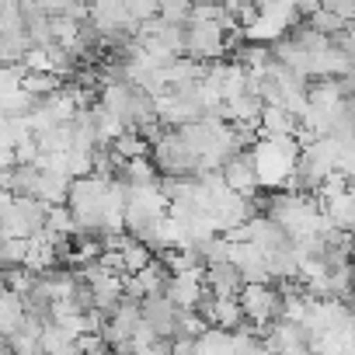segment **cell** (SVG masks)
I'll return each mask as SVG.
<instances>
[{"label":"cell","instance_id":"28","mask_svg":"<svg viewBox=\"0 0 355 355\" xmlns=\"http://www.w3.org/2000/svg\"><path fill=\"white\" fill-rule=\"evenodd\" d=\"M171 355H196V338H174Z\"/></svg>","mask_w":355,"mask_h":355},{"label":"cell","instance_id":"5","mask_svg":"<svg viewBox=\"0 0 355 355\" xmlns=\"http://www.w3.org/2000/svg\"><path fill=\"white\" fill-rule=\"evenodd\" d=\"M125 189V185H122ZM167 216V199L160 192V185L150 189H125V206H122V230H129L132 237H143L153 223H160Z\"/></svg>","mask_w":355,"mask_h":355},{"label":"cell","instance_id":"25","mask_svg":"<svg viewBox=\"0 0 355 355\" xmlns=\"http://www.w3.org/2000/svg\"><path fill=\"white\" fill-rule=\"evenodd\" d=\"M209 324L196 310H178L174 313V338H199Z\"/></svg>","mask_w":355,"mask_h":355},{"label":"cell","instance_id":"17","mask_svg":"<svg viewBox=\"0 0 355 355\" xmlns=\"http://www.w3.org/2000/svg\"><path fill=\"white\" fill-rule=\"evenodd\" d=\"M258 132L261 136H296L300 132V119L289 115L279 105H265L261 115H258Z\"/></svg>","mask_w":355,"mask_h":355},{"label":"cell","instance_id":"2","mask_svg":"<svg viewBox=\"0 0 355 355\" xmlns=\"http://www.w3.org/2000/svg\"><path fill=\"white\" fill-rule=\"evenodd\" d=\"M272 213H268V220H275L279 227H282V234L293 241V248L296 244H306V241H313V237H320V234H327V230H334L327 220H324V213H320V206L310 199V196H303V192H279V196H272Z\"/></svg>","mask_w":355,"mask_h":355},{"label":"cell","instance_id":"18","mask_svg":"<svg viewBox=\"0 0 355 355\" xmlns=\"http://www.w3.org/2000/svg\"><path fill=\"white\" fill-rule=\"evenodd\" d=\"M25 303H21V296L18 293H11V289H4L0 293V334L4 338H11L15 331H21L25 327Z\"/></svg>","mask_w":355,"mask_h":355},{"label":"cell","instance_id":"15","mask_svg":"<svg viewBox=\"0 0 355 355\" xmlns=\"http://www.w3.org/2000/svg\"><path fill=\"white\" fill-rule=\"evenodd\" d=\"M119 185L125 189H150V185H160V171L153 167V160L146 157H129L119 164Z\"/></svg>","mask_w":355,"mask_h":355},{"label":"cell","instance_id":"16","mask_svg":"<svg viewBox=\"0 0 355 355\" xmlns=\"http://www.w3.org/2000/svg\"><path fill=\"white\" fill-rule=\"evenodd\" d=\"M67 189H70V182H67L60 171H53V167H39L32 199H39L42 206H63V202H67Z\"/></svg>","mask_w":355,"mask_h":355},{"label":"cell","instance_id":"9","mask_svg":"<svg viewBox=\"0 0 355 355\" xmlns=\"http://www.w3.org/2000/svg\"><path fill=\"white\" fill-rule=\"evenodd\" d=\"M223 53H227V32L216 21L189 18V25H185V56H192L199 63H213Z\"/></svg>","mask_w":355,"mask_h":355},{"label":"cell","instance_id":"23","mask_svg":"<svg viewBox=\"0 0 355 355\" xmlns=\"http://www.w3.org/2000/svg\"><path fill=\"white\" fill-rule=\"evenodd\" d=\"M122 160H129V157H146V139L139 136V132H132V129H125V132H119L112 143H108Z\"/></svg>","mask_w":355,"mask_h":355},{"label":"cell","instance_id":"11","mask_svg":"<svg viewBox=\"0 0 355 355\" xmlns=\"http://www.w3.org/2000/svg\"><path fill=\"white\" fill-rule=\"evenodd\" d=\"M164 296H167L178 310H196V306H199V300L206 296L202 268H196V272H178V275H171V272H167Z\"/></svg>","mask_w":355,"mask_h":355},{"label":"cell","instance_id":"31","mask_svg":"<svg viewBox=\"0 0 355 355\" xmlns=\"http://www.w3.org/2000/svg\"><path fill=\"white\" fill-rule=\"evenodd\" d=\"M282 4H289V8H293V0H282Z\"/></svg>","mask_w":355,"mask_h":355},{"label":"cell","instance_id":"21","mask_svg":"<svg viewBox=\"0 0 355 355\" xmlns=\"http://www.w3.org/2000/svg\"><path fill=\"white\" fill-rule=\"evenodd\" d=\"M60 77L56 73H21V91H28L32 98H46V94H53V91H60Z\"/></svg>","mask_w":355,"mask_h":355},{"label":"cell","instance_id":"4","mask_svg":"<svg viewBox=\"0 0 355 355\" xmlns=\"http://www.w3.org/2000/svg\"><path fill=\"white\" fill-rule=\"evenodd\" d=\"M251 164H254V178L258 185H286V178L296 164V153H300V143L296 136H258L251 143Z\"/></svg>","mask_w":355,"mask_h":355},{"label":"cell","instance_id":"30","mask_svg":"<svg viewBox=\"0 0 355 355\" xmlns=\"http://www.w3.org/2000/svg\"><path fill=\"white\" fill-rule=\"evenodd\" d=\"M87 355H115V352H112V348H105V345H101V348H94V352H87Z\"/></svg>","mask_w":355,"mask_h":355},{"label":"cell","instance_id":"12","mask_svg":"<svg viewBox=\"0 0 355 355\" xmlns=\"http://www.w3.org/2000/svg\"><path fill=\"white\" fill-rule=\"evenodd\" d=\"M220 178H223V185L237 196H251L258 189V178H254V164H251V153L237 150L234 157H227L220 164Z\"/></svg>","mask_w":355,"mask_h":355},{"label":"cell","instance_id":"19","mask_svg":"<svg viewBox=\"0 0 355 355\" xmlns=\"http://www.w3.org/2000/svg\"><path fill=\"white\" fill-rule=\"evenodd\" d=\"M230 345H234V334L223 331V327H206L199 338H196V355H230Z\"/></svg>","mask_w":355,"mask_h":355},{"label":"cell","instance_id":"13","mask_svg":"<svg viewBox=\"0 0 355 355\" xmlns=\"http://www.w3.org/2000/svg\"><path fill=\"white\" fill-rule=\"evenodd\" d=\"M227 261H234V268L241 272V279H244V282H272V279H268L265 254H261L254 244H248V241H237V244H230V254H227Z\"/></svg>","mask_w":355,"mask_h":355},{"label":"cell","instance_id":"3","mask_svg":"<svg viewBox=\"0 0 355 355\" xmlns=\"http://www.w3.org/2000/svg\"><path fill=\"white\" fill-rule=\"evenodd\" d=\"M98 105H101L108 115H115L122 129H132V132L157 122V105H153V98H150L143 87L129 84V80L101 84V101H98Z\"/></svg>","mask_w":355,"mask_h":355},{"label":"cell","instance_id":"22","mask_svg":"<svg viewBox=\"0 0 355 355\" xmlns=\"http://www.w3.org/2000/svg\"><path fill=\"white\" fill-rule=\"evenodd\" d=\"M157 18L185 28L189 18H192V0H160V4H157Z\"/></svg>","mask_w":355,"mask_h":355},{"label":"cell","instance_id":"1","mask_svg":"<svg viewBox=\"0 0 355 355\" xmlns=\"http://www.w3.org/2000/svg\"><path fill=\"white\" fill-rule=\"evenodd\" d=\"M122 206H125V189L115 178H98L84 174L73 178L67 189V209L77 220L80 230H119L122 227Z\"/></svg>","mask_w":355,"mask_h":355},{"label":"cell","instance_id":"27","mask_svg":"<svg viewBox=\"0 0 355 355\" xmlns=\"http://www.w3.org/2000/svg\"><path fill=\"white\" fill-rule=\"evenodd\" d=\"M32 4H35L42 15H67L77 0H32Z\"/></svg>","mask_w":355,"mask_h":355},{"label":"cell","instance_id":"20","mask_svg":"<svg viewBox=\"0 0 355 355\" xmlns=\"http://www.w3.org/2000/svg\"><path fill=\"white\" fill-rule=\"evenodd\" d=\"M28 237H0V268H18L25 265Z\"/></svg>","mask_w":355,"mask_h":355},{"label":"cell","instance_id":"10","mask_svg":"<svg viewBox=\"0 0 355 355\" xmlns=\"http://www.w3.org/2000/svg\"><path fill=\"white\" fill-rule=\"evenodd\" d=\"M174 313H178V306L164 293H150V296L139 300V327H146L157 338L174 334Z\"/></svg>","mask_w":355,"mask_h":355},{"label":"cell","instance_id":"14","mask_svg":"<svg viewBox=\"0 0 355 355\" xmlns=\"http://www.w3.org/2000/svg\"><path fill=\"white\" fill-rule=\"evenodd\" d=\"M202 286L213 296H237L241 286H244V279L234 268V261H216V265H206L202 268Z\"/></svg>","mask_w":355,"mask_h":355},{"label":"cell","instance_id":"8","mask_svg":"<svg viewBox=\"0 0 355 355\" xmlns=\"http://www.w3.org/2000/svg\"><path fill=\"white\" fill-rule=\"evenodd\" d=\"M153 167L167 178H196V174H202L199 157L189 150V143L174 129L160 132V139H153Z\"/></svg>","mask_w":355,"mask_h":355},{"label":"cell","instance_id":"29","mask_svg":"<svg viewBox=\"0 0 355 355\" xmlns=\"http://www.w3.org/2000/svg\"><path fill=\"white\" fill-rule=\"evenodd\" d=\"M317 11H320V0H293V15L310 18V15H317Z\"/></svg>","mask_w":355,"mask_h":355},{"label":"cell","instance_id":"24","mask_svg":"<svg viewBox=\"0 0 355 355\" xmlns=\"http://www.w3.org/2000/svg\"><path fill=\"white\" fill-rule=\"evenodd\" d=\"M119 258H122V275H132V272H139V268H143V265H146L153 254L143 248V241H136V237H132V241L119 251Z\"/></svg>","mask_w":355,"mask_h":355},{"label":"cell","instance_id":"26","mask_svg":"<svg viewBox=\"0 0 355 355\" xmlns=\"http://www.w3.org/2000/svg\"><path fill=\"white\" fill-rule=\"evenodd\" d=\"M345 25H348V21H341L338 15H331V11H324V8H320L317 15H310V28H317L320 35H334V32H341Z\"/></svg>","mask_w":355,"mask_h":355},{"label":"cell","instance_id":"6","mask_svg":"<svg viewBox=\"0 0 355 355\" xmlns=\"http://www.w3.org/2000/svg\"><path fill=\"white\" fill-rule=\"evenodd\" d=\"M237 306H241V317L251 324V334L261 341L268 334V324L279 317L282 296L268 282H244L241 293H237Z\"/></svg>","mask_w":355,"mask_h":355},{"label":"cell","instance_id":"7","mask_svg":"<svg viewBox=\"0 0 355 355\" xmlns=\"http://www.w3.org/2000/svg\"><path fill=\"white\" fill-rule=\"evenodd\" d=\"M46 223V206L28 196H0V237H32Z\"/></svg>","mask_w":355,"mask_h":355}]
</instances>
